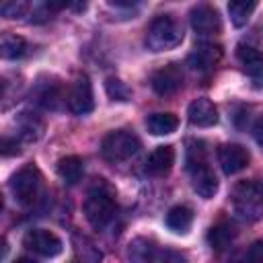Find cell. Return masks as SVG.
Here are the masks:
<instances>
[{"instance_id": "obj_1", "label": "cell", "mask_w": 263, "mask_h": 263, "mask_svg": "<svg viewBox=\"0 0 263 263\" xmlns=\"http://www.w3.org/2000/svg\"><path fill=\"white\" fill-rule=\"evenodd\" d=\"M115 191L111 189L105 179H97V183L88 189L86 201H84V216L88 224L97 230L105 228L113 216H115Z\"/></svg>"}, {"instance_id": "obj_2", "label": "cell", "mask_w": 263, "mask_h": 263, "mask_svg": "<svg viewBox=\"0 0 263 263\" xmlns=\"http://www.w3.org/2000/svg\"><path fill=\"white\" fill-rule=\"evenodd\" d=\"M183 41V27L171 14L156 16L146 29V45L152 51H166Z\"/></svg>"}, {"instance_id": "obj_3", "label": "cell", "mask_w": 263, "mask_h": 263, "mask_svg": "<svg viewBox=\"0 0 263 263\" xmlns=\"http://www.w3.org/2000/svg\"><path fill=\"white\" fill-rule=\"evenodd\" d=\"M232 203L242 220H257L263 210V183L240 181L232 191Z\"/></svg>"}, {"instance_id": "obj_4", "label": "cell", "mask_w": 263, "mask_h": 263, "mask_svg": "<svg viewBox=\"0 0 263 263\" xmlns=\"http://www.w3.org/2000/svg\"><path fill=\"white\" fill-rule=\"evenodd\" d=\"M138 150H140V138H138L134 132H127V129L109 132V134L103 138V144H101V154H103V158L109 160V162L127 160V158H132Z\"/></svg>"}, {"instance_id": "obj_5", "label": "cell", "mask_w": 263, "mask_h": 263, "mask_svg": "<svg viewBox=\"0 0 263 263\" xmlns=\"http://www.w3.org/2000/svg\"><path fill=\"white\" fill-rule=\"evenodd\" d=\"M10 191L14 199L23 205H31L37 201L41 193V175L33 164L23 166L10 177Z\"/></svg>"}, {"instance_id": "obj_6", "label": "cell", "mask_w": 263, "mask_h": 263, "mask_svg": "<svg viewBox=\"0 0 263 263\" xmlns=\"http://www.w3.org/2000/svg\"><path fill=\"white\" fill-rule=\"evenodd\" d=\"M68 107L72 113L76 115H86L95 109V97H92V84L88 80V76H76V80L72 82L68 95Z\"/></svg>"}, {"instance_id": "obj_7", "label": "cell", "mask_w": 263, "mask_h": 263, "mask_svg": "<svg viewBox=\"0 0 263 263\" xmlns=\"http://www.w3.org/2000/svg\"><path fill=\"white\" fill-rule=\"evenodd\" d=\"M25 247L31 249L33 253L41 255V257H55L62 253V240L51 232V230H45V228H33L25 234L23 238Z\"/></svg>"}, {"instance_id": "obj_8", "label": "cell", "mask_w": 263, "mask_h": 263, "mask_svg": "<svg viewBox=\"0 0 263 263\" xmlns=\"http://www.w3.org/2000/svg\"><path fill=\"white\" fill-rule=\"evenodd\" d=\"M150 84H152L154 92L160 95V97L175 95V92L183 86V70H181V66H177V64H166V66L158 68V70L152 74Z\"/></svg>"}, {"instance_id": "obj_9", "label": "cell", "mask_w": 263, "mask_h": 263, "mask_svg": "<svg viewBox=\"0 0 263 263\" xmlns=\"http://www.w3.org/2000/svg\"><path fill=\"white\" fill-rule=\"evenodd\" d=\"M249 160H251V156H249L247 148H242L240 144H222L218 148V162L226 175L240 173L242 168H247Z\"/></svg>"}, {"instance_id": "obj_10", "label": "cell", "mask_w": 263, "mask_h": 263, "mask_svg": "<svg viewBox=\"0 0 263 263\" xmlns=\"http://www.w3.org/2000/svg\"><path fill=\"white\" fill-rule=\"evenodd\" d=\"M236 58L240 60V64L245 66V70L253 78L255 86L261 88L263 86V55H261V51L253 45L238 43L236 45Z\"/></svg>"}, {"instance_id": "obj_11", "label": "cell", "mask_w": 263, "mask_h": 263, "mask_svg": "<svg viewBox=\"0 0 263 263\" xmlns=\"http://www.w3.org/2000/svg\"><path fill=\"white\" fill-rule=\"evenodd\" d=\"M191 18V27L195 33L199 35H214L220 31V14L216 8L208 6V4H199L191 10L189 14Z\"/></svg>"}, {"instance_id": "obj_12", "label": "cell", "mask_w": 263, "mask_h": 263, "mask_svg": "<svg viewBox=\"0 0 263 263\" xmlns=\"http://www.w3.org/2000/svg\"><path fill=\"white\" fill-rule=\"evenodd\" d=\"M222 58V47L216 45V43H199L193 47V51L189 53L187 62L193 70H199V72H208L212 70Z\"/></svg>"}, {"instance_id": "obj_13", "label": "cell", "mask_w": 263, "mask_h": 263, "mask_svg": "<svg viewBox=\"0 0 263 263\" xmlns=\"http://www.w3.org/2000/svg\"><path fill=\"white\" fill-rule=\"evenodd\" d=\"M189 173H191V185H193V189H195V193L199 197L210 199V197L216 195V191H218V179H216L214 171L208 166V162L189 168Z\"/></svg>"}, {"instance_id": "obj_14", "label": "cell", "mask_w": 263, "mask_h": 263, "mask_svg": "<svg viewBox=\"0 0 263 263\" xmlns=\"http://www.w3.org/2000/svg\"><path fill=\"white\" fill-rule=\"evenodd\" d=\"M189 121L197 127H212L218 123V109L210 99H195L187 109Z\"/></svg>"}, {"instance_id": "obj_15", "label": "cell", "mask_w": 263, "mask_h": 263, "mask_svg": "<svg viewBox=\"0 0 263 263\" xmlns=\"http://www.w3.org/2000/svg\"><path fill=\"white\" fill-rule=\"evenodd\" d=\"M175 162V148L173 146H158L146 158V173L152 177H164Z\"/></svg>"}, {"instance_id": "obj_16", "label": "cell", "mask_w": 263, "mask_h": 263, "mask_svg": "<svg viewBox=\"0 0 263 263\" xmlns=\"http://www.w3.org/2000/svg\"><path fill=\"white\" fill-rule=\"evenodd\" d=\"M125 255H127V263H154L156 249H154L152 240H148L144 236H138L127 245Z\"/></svg>"}, {"instance_id": "obj_17", "label": "cell", "mask_w": 263, "mask_h": 263, "mask_svg": "<svg viewBox=\"0 0 263 263\" xmlns=\"http://www.w3.org/2000/svg\"><path fill=\"white\" fill-rule=\"evenodd\" d=\"M37 103L45 109H58L60 101H62V86L58 80H47V82H39L37 90H35Z\"/></svg>"}, {"instance_id": "obj_18", "label": "cell", "mask_w": 263, "mask_h": 263, "mask_svg": "<svg viewBox=\"0 0 263 263\" xmlns=\"http://www.w3.org/2000/svg\"><path fill=\"white\" fill-rule=\"evenodd\" d=\"M84 164L78 156H64L58 160V175L66 185H76L82 179Z\"/></svg>"}, {"instance_id": "obj_19", "label": "cell", "mask_w": 263, "mask_h": 263, "mask_svg": "<svg viewBox=\"0 0 263 263\" xmlns=\"http://www.w3.org/2000/svg\"><path fill=\"white\" fill-rule=\"evenodd\" d=\"M191 224H193V210L191 208H187V205H175V208L168 210V214H166V226L173 232L183 234V232H187L191 228Z\"/></svg>"}, {"instance_id": "obj_20", "label": "cell", "mask_w": 263, "mask_h": 263, "mask_svg": "<svg viewBox=\"0 0 263 263\" xmlns=\"http://www.w3.org/2000/svg\"><path fill=\"white\" fill-rule=\"evenodd\" d=\"M146 125H148V132L154 136H168L177 129L179 119L173 113H152V115H148Z\"/></svg>"}, {"instance_id": "obj_21", "label": "cell", "mask_w": 263, "mask_h": 263, "mask_svg": "<svg viewBox=\"0 0 263 263\" xmlns=\"http://www.w3.org/2000/svg\"><path fill=\"white\" fill-rule=\"evenodd\" d=\"M234 226L232 224H228V222H220V224H216V226H212L210 230H208V245L214 249V251H224L230 242H232V238H234Z\"/></svg>"}, {"instance_id": "obj_22", "label": "cell", "mask_w": 263, "mask_h": 263, "mask_svg": "<svg viewBox=\"0 0 263 263\" xmlns=\"http://www.w3.org/2000/svg\"><path fill=\"white\" fill-rule=\"evenodd\" d=\"M16 127H18V136L23 140L35 142L43 132V121L39 117H35L33 113H21L16 119Z\"/></svg>"}, {"instance_id": "obj_23", "label": "cell", "mask_w": 263, "mask_h": 263, "mask_svg": "<svg viewBox=\"0 0 263 263\" xmlns=\"http://www.w3.org/2000/svg\"><path fill=\"white\" fill-rule=\"evenodd\" d=\"M0 49H2V58L18 60V58H23L27 53V41L16 33H2Z\"/></svg>"}, {"instance_id": "obj_24", "label": "cell", "mask_w": 263, "mask_h": 263, "mask_svg": "<svg viewBox=\"0 0 263 263\" xmlns=\"http://www.w3.org/2000/svg\"><path fill=\"white\" fill-rule=\"evenodd\" d=\"M257 2H247V0H234L228 4V14L234 27H245L251 18V14L255 12Z\"/></svg>"}, {"instance_id": "obj_25", "label": "cell", "mask_w": 263, "mask_h": 263, "mask_svg": "<svg viewBox=\"0 0 263 263\" xmlns=\"http://www.w3.org/2000/svg\"><path fill=\"white\" fill-rule=\"evenodd\" d=\"M105 88H107V95H109L113 101L125 103V101L132 99V88H129L125 82H121L119 78H107Z\"/></svg>"}, {"instance_id": "obj_26", "label": "cell", "mask_w": 263, "mask_h": 263, "mask_svg": "<svg viewBox=\"0 0 263 263\" xmlns=\"http://www.w3.org/2000/svg\"><path fill=\"white\" fill-rule=\"evenodd\" d=\"M29 10H31V4H27V2H23V0L4 2V4L0 6V12H2V16H6V18H23V16H27Z\"/></svg>"}, {"instance_id": "obj_27", "label": "cell", "mask_w": 263, "mask_h": 263, "mask_svg": "<svg viewBox=\"0 0 263 263\" xmlns=\"http://www.w3.org/2000/svg\"><path fill=\"white\" fill-rule=\"evenodd\" d=\"M203 162H205V144L201 140L189 142V148H187V168H193V166L203 164Z\"/></svg>"}, {"instance_id": "obj_28", "label": "cell", "mask_w": 263, "mask_h": 263, "mask_svg": "<svg viewBox=\"0 0 263 263\" xmlns=\"http://www.w3.org/2000/svg\"><path fill=\"white\" fill-rule=\"evenodd\" d=\"M247 261L249 263H263V238L255 240L247 253Z\"/></svg>"}, {"instance_id": "obj_29", "label": "cell", "mask_w": 263, "mask_h": 263, "mask_svg": "<svg viewBox=\"0 0 263 263\" xmlns=\"http://www.w3.org/2000/svg\"><path fill=\"white\" fill-rule=\"evenodd\" d=\"M12 154H18V142L4 138L2 140V156H12Z\"/></svg>"}, {"instance_id": "obj_30", "label": "cell", "mask_w": 263, "mask_h": 263, "mask_svg": "<svg viewBox=\"0 0 263 263\" xmlns=\"http://www.w3.org/2000/svg\"><path fill=\"white\" fill-rule=\"evenodd\" d=\"M253 136H255V140H257V142L263 146V117H261V119L255 123V127H253Z\"/></svg>"}, {"instance_id": "obj_31", "label": "cell", "mask_w": 263, "mask_h": 263, "mask_svg": "<svg viewBox=\"0 0 263 263\" xmlns=\"http://www.w3.org/2000/svg\"><path fill=\"white\" fill-rule=\"evenodd\" d=\"M12 263H37V261H33V259H29V257H18V259H14Z\"/></svg>"}]
</instances>
